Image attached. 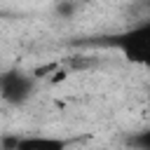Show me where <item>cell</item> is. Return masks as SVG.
<instances>
[{"label": "cell", "instance_id": "obj_1", "mask_svg": "<svg viewBox=\"0 0 150 150\" xmlns=\"http://www.w3.org/2000/svg\"><path fill=\"white\" fill-rule=\"evenodd\" d=\"M33 91H35V75L21 68H9L0 73V98L7 105H23L26 101L33 98Z\"/></svg>", "mask_w": 150, "mask_h": 150}, {"label": "cell", "instance_id": "obj_2", "mask_svg": "<svg viewBox=\"0 0 150 150\" xmlns=\"http://www.w3.org/2000/svg\"><path fill=\"white\" fill-rule=\"evenodd\" d=\"M117 47L129 61L143 63L148 59V49H150V26L141 23V26L127 30L124 35L117 38Z\"/></svg>", "mask_w": 150, "mask_h": 150}, {"label": "cell", "instance_id": "obj_3", "mask_svg": "<svg viewBox=\"0 0 150 150\" xmlns=\"http://www.w3.org/2000/svg\"><path fill=\"white\" fill-rule=\"evenodd\" d=\"M70 138L49 136V134H26V136H9L5 138L7 150H68Z\"/></svg>", "mask_w": 150, "mask_h": 150}, {"label": "cell", "instance_id": "obj_4", "mask_svg": "<svg viewBox=\"0 0 150 150\" xmlns=\"http://www.w3.org/2000/svg\"><path fill=\"white\" fill-rule=\"evenodd\" d=\"M75 12H77V0H61L56 5V14L63 16V19H70Z\"/></svg>", "mask_w": 150, "mask_h": 150}, {"label": "cell", "instance_id": "obj_5", "mask_svg": "<svg viewBox=\"0 0 150 150\" xmlns=\"http://www.w3.org/2000/svg\"><path fill=\"white\" fill-rule=\"evenodd\" d=\"M77 2H87V0H77Z\"/></svg>", "mask_w": 150, "mask_h": 150}]
</instances>
